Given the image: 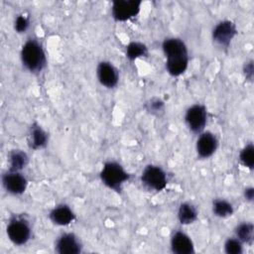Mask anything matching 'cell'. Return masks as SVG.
Here are the masks:
<instances>
[{
  "mask_svg": "<svg viewBox=\"0 0 254 254\" xmlns=\"http://www.w3.org/2000/svg\"><path fill=\"white\" fill-rule=\"evenodd\" d=\"M197 210L190 202L181 203L178 210V219L181 224L189 225L196 221L197 219Z\"/></svg>",
  "mask_w": 254,
  "mask_h": 254,
  "instance_id": "obj_16",
  "label": "cell"
},
{
  "mask_svg": "<svg viewBox=\"0 0 254 254\" xmlns=\"http://www.w3.org/2000/svg\"><path fill=\"white\" fill-rule=\"evenodd\" d=\"M244 197L247 201H253V198H254V189H253V187H248L244 190Z\"/></svg>",
  "mask_w": 254,
  "mask_h": 254,
  "instance_id": "obj_26",
  "label": "cell"
},
{
  "mask_svg": "<svg viewBox=\"0 0 254 254\" xmlns=\"http://www.w3.org/2000/svg\"><path fill=\"white\" fill-rule=\"evenodd\" d=\"M239 160L243 166L252 170L254 167V146L252 143L247 144L239 154Z\"/></svg>",
  "mask_w": 254,
  "mask_h": 254,
  "instance_id": "obj_21",
  "label": "cell"
},
{
  "mask_svg": "<svg viewBox=\"0 0 254 254\" xmlns=\"http://www.w3.org/2000/svg\"><path fill=\"white\" fill-rule=\"evenodd\" d=\"M96 74L100 84L107 88H113L118 83V70L110 62H100L96 68Z\"/></svg>",
  "mask_w": 254,
  "mask_h": 254,
  "instance_id": "obj_10",
  "label": "cell"
},
{
  "mask_svg": "<svg viewBox=\"0 0 254 254\" xmlns=\"http://www.w3.org/2000/svg\"><path fill=\"white\" fill-rule=\"evenodd\" d=\"M253 61H249L247 63H245L244 64V74H245V78L252 81L253 79Z\"/></svg>",
  "mask_w": 254,
  "mask_h": 254,
  "instance_id": "obj_25",
  "label": "cell"
},
{
  "mask_svg": "<svg viewBox=\"0 0 254 254\" xmlns=\"http://www.w3.org/2000/svg\"><path fill=\"white\" fill-rule=\"evenodd\" d=\"M82 245L73 233H64L56 241L55 250L59 254H78L81 252Z\"/></svg>",
  "mask_w": 254,
  "mask_h": 254,
  "instance_id": "obj_12",
  "label": "cell"
},
{
  "mask_svg": "<svg viewBox=\"0 0 254 254\" xmlns=\"http://www.w3.org/2000/svg\"><path fill=\"white\" fill-rule=\"evenodd\" d=\"M235 237L243 244H251L254 237V225L251 222H242L235 228Z\"/></svg>",
  "mask_w": 254,
  "mask_h": 254,
  "instance_id": "obj_18",
  "label": "cell"
},
{
  "mask_svg": "<svg viewBox=\"0 0 254 254\" xmlns=\"http://www.w3.org/2000/svg\"><path fill=\"white\" fill-rule=\"evenodd\" d=\"M6 233L9 240L18 246L25 245L31 238V227L29 222L21 217L10 219L6 227Z\"/></svg>",
  "mask_w": 254,
  "mask_h": 254,
  "instance_id": "obj_5",
  "label": "cell"
},
{
  "mask_svg": "<svg viewBox=\"0 0 254 254\" xmlns=\"http://www.w3.org/2000/svg\"><path fill=\"white\" fill-rule=\"evenodd\" d=\"M2 184L7 192L19 195L25 192L28 187V181L21 172L8 171L2 176Z\"/></svg>",
  "mask_w": 254,
  "mask_h": 254,
  "instance_id": "obj_9",
  "label": "cell"
},
{
  "mask_svg": "<svg viewBox=\"0 0 254 254\" xmlns=\"http://www.w3.org/2000/svg\"><path fill=\"white\" fill-rule=\"evenodd\" d=\"M30 26V20L28 16H25L24 14H20L15 18L14 21V29L17 33L22 34L25 33Z\"/></svg>",
  "mask_w": 254,
  "mask_h": 254,
  "instance_id": "obj_23",
  "label": "cell"
},
{
  "mask_svg": "<svg viewBox=\"0 0 254 254\" xmlns=\"http://www.w3.org/2000/svg\"><path fill=\"white\" fill-rule=\"evenodd\" d=\"M148 55V48L140 42H131L126 46V58L130 61H135L139 58Z\"/></svg>",
  "mask_w": 254,
  "mask_h": 254,
  "instance_id": "obj_20",
  "label": "cell"
},
{
  "mask_svg": "<svg viewBox=\"0 0 254 254\" xmlns=\"http://www.w3.org/2000/svg\"><path fill=\"white\" fill-rule=\"evenodd\" d=\"M185 121L188 128L194 134H200L203 132L207 121L206 107L202 104H193L188 108Z\"/></svg>",
  "mask_w": 254,
  "mask_h": 254,
  "instance_id": "obj_7",
  "label": "cell"
},
{
  "mask_svg": "<svg viewBox=\"0 0 254 254\" xmlns=\"http://www.w3.org/2000/svg\"><path fill=\"white\" fill-rule=\"evenodd\" d=\"M99 177L104 186L110 190L120 192L123 185L129 181L130 174H128L119 163L109 161L104 163Z\"/></svg>",
  "mask_w": 254,
  "mask_h": 254,
  "instance_id": "obj_3",
  "label": "cell"
},
{
  "mask_svg": "<svg viewBox=\"0 0 254 254\" xmlns=\"http://www.w3.org/2000/svg\"><path fill=\"white\" fill-rule=\"evenodd\" d=\"M49 217L51 221L59 226H66L75 220V214L72 209L66 204H60L54 207Z\"/></svg>",
  "mask_w": 254,
  "mask_h": 254,
  "instance_id": "obj_14",
  "label": "cell"
},
{
  "mask_svg": "<svg viewBox=\"0 0 254 254\" xmlns=\"http://www.w3.org/2000/svg\"><path fill=\"white\" fill-rule=\"evenodd\" d=\"M147 110L153 114H159L164 110V102L159 98H152L147 103Z\"/></svg>",
  "mask_w": 254,
  "mask_h": 254,
  "instance_id": "obj_24",
  "label": "cell"
},
{
  "mask_svg": "<svg viewBox=\"0 0 254 254\" xmlns=\"http://www.w3.org/2000/svg\"><path fill=\"white\" fill-rule=\"evenodd\" d=\"M212 212L218 217L226 218L233 214L234 208L229 201L222 198H217L212 202Z\"/></svg>",
  "mask_w": 254,
  "mask_h": 254,
  "instance_id": "obj_19",
  "label": "cell"
},
{
  "mask_svg": "<svg viewBox=\"0 0 254 254\" xmlns=\"http://www.w3.org/2000/svg\"><path fill=\"white\" fill-rule=\"evenodd\" d=\"M224 250L227 254H241L243 252V243L236 237H230L224 243Z\"/></svg>",
  "mask_w": 254,
  "mask_h": 254,
  "instance_id": "obj_22",
  "label": "cell"
},
{
  "mask_svg": "<svg viewBox=\"0 0 254 254\" xmlns=\"http://www.w3.org/2000/svg\"><path fill=\"white\" fill-rule=\"evenodd\" d=\"M218 146V141L216 136L209 132H201L196 140V153L197 156L201 159H207L209 157H211Z\"/></svg>",
  "mask_w": 254,
  "mask_h": 254,
  "instance_id": "obj_11",
  "label": "cell"
},
{
  "mask_svg": "<svg viewBox=\"0 0 254 254\" xmlns=\"http://www.w3.org/2000/svg\"><path fill=\"white\" fill-rule=\"evenodd\" d=\"M21 61L30 72H41L47 64L46 53L41 43L35 39L27 40L21 49Z\"/></svg>",
  "mask_w": 254,
  "mask_h": 254,
  "instance_id": "obj_2",
  "label": "cell"
},
{
  "mask_svg": "<svg viewBox=\"0 0 254 254\" xmlns=\"http://www.w3.org/2000/svg\"><path fill=\"white\" fill-rule=\"evenodd\" d=\"M212 40L219 46L227 48L237 35V28L230 20L220 21L212 30Z\"/></svg>",
  "mask_w": 254,
  "mask_h": 254,
  "instance_id": "obj_8",
  "label": "cell"
},
{
  "mask_svg": "<svg viewBox=\"0 0 254 254\" xmlns=\"http://www.w3.org/2000/svg\"><path fill=\"white\" fill-rule=\"evenodd\" d=\"M166 57V69L172 76L183 74L189 65V54L185 42L179 38H167L162 44Z\"/></svg>",
  "mask_w": 254,
  "mask_h": 254,
  "instance_id": "obj_1",
  "label": "cell"
},
{
  "mask_svg": "<svg viewBox=\"0 0 254 254\" xmlns=\"http://www.w3.org/2000/svg\"><path fill=\"white\" fill-rule=\"evenodd\" d=\"M140 0H115L112 2L111 15L116 22H125L136 17L141 9Z\"/></svg>",
  "mask_w": 254,
  "mask_h": 254,
  "instance_id": "obj_6",
  "label": "cell"
},
{
  "mask_svg": "<svg viewBox=\"0 0 254 254\" xmlns=\"http://www.w3.org/2000/svg\"><path fill=\"white\" fill-rule=\"evenodd\" d=\"M141 183L148 190L162 191L168 184L166 172L159 166L148 165L141 174Z\"/></svg>",
  "mask_w": 254,
  "mask_h": 254,
  "instance_id": "obj_4",
  "label": "cell"
},
{
  "mask_svg": "<svg viewBox=\"0 0 254 254\" xmlns=\"http://www.w3.org/2000/svg\"><path fill=\"white\" fill-rule=\"evenodd\" d=\"M48 134L47 132L38 124H33L30 129L28 136V145L33 150L43 149L48 144Z\"/></svg>",
  "mask_w": 254,
  "mask_h": 254,
  "instance_id": "obj_15",
  "label": "cell"
},
{
  "mask_svg": "<svg viewBox=\"0 0 254 254\" xmlns=\"http://www.w3.org/2000/svg\"><path fill=\"white\" fill-rule=\"evenodd\" d=\"M28 163L29 157L22 150H13L9 155V171L21 172Z\"/></svg>",
  "mask_w": 254,
  "mask_h": 254,
  "instance_id": "obj_17",
  "label": "cell"
},
{
  "mask_svg": "<svg viewBox=\"0 0 254 254\" xmlns=\"http://www.w3.org/2000/svg\"><path fill=\"white\" fill-rule=\"evenodd\" d=\"M171 249L176 254H192L195 251L192 240L183 231H176L173 234L171 238Z\"/></svg>",
  "mask_w": 254,
  "mask_h": 254,
  "instance_id": "obj_13",
  "label": "cell"
}]
</instances>
